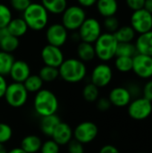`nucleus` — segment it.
I'll use <instances>...</instances> for the list:
<instances>
[{"mask_svg": "<svg viewBox=\"0 0 152 153\" xmlns=\"http://www.w3.org/2000/svg\"><path fill=\"white\" fill-rule=\"evenodd\" d=\"M96 106L99 111L100 112H107L111 108V102L109 101L108 98H99L96 101Z\"/></svg>", "mask_w": 152, "mask_h": 153, "instance_id": "39", "label": "nucleus"}, {"mask_svg": "<svg viewBox=\"0 0 152 153\" xmlns=\"http://www.w3.org/2000/svg\"><path fill=\"white\" fill-rule=\"evenodd\" d=\"M68 30L62 23H53L46 30V39L49 45L61 48L68 39Z\"/></svg>", "mask_w": 152, "mask_h": 153, "instance_id": "12", "label": "nucleus"}, {"mask_svg": "<svg viewBox=\"0 0 152 153\" xmlns=\"http://www.w3.org/2000/svg\"><path fill=\"white\" fill-rule=\"evenodd\" d=\"M22 18L29 29L39 31L47 27L49 13L40 3H30L27 9L22 13Z\"/></svg>", "mask_w": 152, "mask_h": 153, "instance_id": "3", "label": "nucleus"}, {"mask_svg": "<svg viewBox=\"0 0 152 153\" xmlns=\"http://www.w3.org/2000/svg\"><path fill=\"white\" fill-rule=\"evenodd\" d=\"M59 77L68 83H77L82 82L87 74L85 63L78 58L65 59L58 67Z\"/></svg>", "mask_w": 152, "mask_h": 153, "instance_id": "1", "label": "nucleus"}, {"mask_svg": "<svg viewBox=\"0 0 152 153\" xmlns=\"http://www.w3.org/2000/svg\"><path fill=\"white\" fill-rule=\"evenodd\" d=\"M30 74V67L29 64L23 60H15L9 73L13 82L21 83H23Z\"/></svg>", "mask_w": 152, "mask_h": 153, "instance_id": "17", "label": "nucleus"}, {"mask_svg": "<svg viewBox=\"0 0 152 153\" xmlns=\"http://www.w3.org/2000/svg\"><path fill=\"white\" fill-rule=\"evenodd\" d=\"M136 54H138L136 47L132 42H121V43H118L116 56L133 57Z\"/></svg>", "mask_w": 152, "mask_h": 153, "instance_id": "30", "label": "nucleus"}, {"mask_svg": "<svg viewBox=\"0 0 152 153\" xmlns=\"http://www.w3.org/2000/svg\"><path fill=\"white\" fill-rule=\"evenodd\" d=\"M13 19L12 11L9 6L0 3V28L7 27Z\"/></svg>", "mask_w": 152, "mask_h": 153, "instance_id": "33", "label": "nucleus"}, {"mask_svg": "<svg viewBox=\"0 0 152 153\" xmlns=\"http://www.w3.org/2000/svg\"><path fill=\"white\" fill-rule=\"evenodd\" d=\"M44 82L39 76V74H30L23 82V85L28 92L37 93L43 88Z\"/></svg>", "mask_w": 152, "mask_h": 153, "instance_id": "27", "label": "nucleus"}, {"mask_svg": "<svg viewBox=\"0 0 152 153\" xmlns=\"http://www.w3.org/2000/svg\"><path fill=\"white\" fill-rule=\"evenodd\" d=\"M30 0H10V4L13 9L21 13H23L30 4Z\"/></svg>", "mask_w": 152, "mask_h": 153, "instance_id": "37", "label": "nucleus"}, {"mask_svg": "<svg viewBox=\"0 0 152 153\" xmlns=\"http://www.w3.org/2000/svg\"><path fill=\"white\" fill-rule=\"evenodd\" d=\"M115 66L121 73H128L133 70V57L116 56Z\"/></svg>", "mask_w": 152, "mask_h": 153, "instance_id": "32", "label": "nucleus"}, {"mask_svg": "<svg viewBox=\"0 0 152 153\" xmlns=\"http://www.w3.org/2000/svg\"><path fill=\"white\" fill-rule=\"evenodd\" d=\"M137 153H146V152H137Z\"/></svg>", "mask_w": 152, "mask_h": 153, "instance_id": "50", "label": "nucleus"}, {"mask_svg": "<svg viewBox=\"0 0 152 153\" xmlns=\"http://www.w3.org/2000/svg\"><path fill=\"white\" fill-rule=\"evenodd\" d=\"M98 0H77L78 4H80V6H82V8L84 7H91L94 4H96Z\"/></svg>", "mask_w": 152, "mask_h": 153, "instance_id": "45", "label": "nucleus"}, {"mask_svg": "<svg viewBox=\"0 0 152 153\" xmlns=\"http://www.w3.org/2000/svg\"><path fill=\"white\" fill-rule=\"evenodd\" d=\"M41 145L42 141L39 136L35 134H30L22 140L20 147L27 153H37L39 152Z\"/></svg>", "mask_w": 152, "mask_h": 153, "instance_id": "23", "label": "nucleus"}, {"mask_svg": "<svg viewBox=\"0 0 152 153\" xmlns=\"http://www.w3.org/2000/svg\"><path fill=\"white\" fill-rule=\"evenodd\" d=\"M8 153H27L25 151H23L21 147H18V148H13L12 150H10Z\"/></svg>", "mask_w": 152, "mask_h": 153, "instance_id": "48", "label": "nucleus"}, {"mask_svg": "<svg viewBox=\"0 0 152 153\" xmlns=\"http://www.w3.org/2000/svg\"><path fill=\"white\" fill-rule=\"evenodd\" d=\"M33 108L35 112L41 117L56 114L59 102L56 94L47 89H41L34 97Z\"/></svg>", "mask_w": 152, "mask_h": 153, "instance_id": "2", "label": "nucleus"}, {"mask_svg": "<svg viewBox=\"0 0 152 153\" xmlns=\"http://www.w3.org/2000/svg\"><path fill=\"white\" fill-rule=\"evenodd\" d=\"M39 76L41 78V80L44 82H52L59 77L58 68L48 66V65H44L39 70Z\"/></svg>", "mask_w": 152, "mask_h": 153, "instance_id": "29", "label": "nucleus"}, {"mask_svg": "<svg viewBox=\"0 0 152 153\" xmlns=\"http://www.w3.org/2000/svg\"><path fill=\"white\" fill-rule=\"evenodd\" d=\"M0 153H8L7 149L5 148L4 144H3V143H0Z\"/></svg>", "mask_w": 152, "mask_h": 153, "instance_id": "49", "label": "nucleus"}, {"mask_svg": "<svg viewBox=\"0 0 152 153\" xmlns=\"http://www.w3.org/2000/svg\"><path fill=\"white\" fill-rule=\"evenodd\" d=\"M96 5L99 13L104 18L115 16L118 10L117 0H98Z\"/></svg>", "mask_w": 152, "mask_h": 153, "instance_id": "19", "label": "nucleus"}, {"mask_svg": "<svg viewBox=\"0 0 152 153\" xmlns=\"http://www.w3.org/2000/svg\"><path fill=\"white\" fill-rule=\"evenodd\" d=\"M40 56L45 65L56 68H58L65 60V56L61 48L49 44L42 48Z\"/></svg>", "mask_w": 152, "mask_h": 153, "instance_id": "14", "label": "nucleus"}, {"mask_svg": "<svg viewBox=\"0 0 152 153\" xmlns=\"http://www.w3.org/2000/svg\"><path fill=\"white\" fill-rule=\"evenodd\" d=\"M134 45L139 54L152 56V30L140 34Z\"/></svg>", "mask_w": 152, "mask_h": 153, "instance_id": "18", "label": "nucleus"}, {"mask_svg": "<svg viewBox=\"0 0 152 153\" xmlns=\"http://www.w3.org/2000/svg\"><path fill=\"white\" fill-rule=\"evenodd\" d=\"M144 9L147 10L149 13H152V0H145V3H144Z\"/></svg>", "mask_w": 152, "mask_h": 153, "instance_id": "46", "label": "nucleus"}, {"mask_svg": "<svg viewBox=\"0 0 152 153\" xmlns=\"http://www.w3.org/2000/svg\"><path fill=\"white\" fill-rule=\"evenodd\" d=\"M133 73L142 79H150L152 77V56L136 54L133 57Z\"/></svg>", "mask_w": 152, "mask_h": 153, "instance_id": "13", "label": "nucleus"}, {"mask_svg": "<svg viewBox=\"0 0 152 153\" xmlns=\"http://www.w3.org/2000/svg\"><path fill=\"white\" fill-rule=\"evenodd\" d=\"M142 97L152 102V80L148 81L142 90Z\"/></svg>", "mask_w": 152, "mask_h": 153, "instance_id": "41", "label": "nucleus"}, {"mask_svg": "<svg viewBox=\"0 0 152 153\" xmlns=\"http://www.w3.org/2000/svg\"><path fill=\"white\" fill-rule=\"evenodd\" d=\"M67 152L68 153H84L83 144H82L81 143L73 139L67 144Z\"/></svg>", "mask_w": 152, "mask_h": 153, "instance_id": "38", "label": "nucleus"}, {"mask_svg": "<svg viewBox=\"0 0 152 153\" xmlns=\"http://www.w3.org/2000/svg\"><path fill=\"white\" fill-rule=\"evenodd\" d=\"M130 21L132 28L139 34L148 32L152 30V13L144 8L134 11Z\"/></svg>", "mask_w": 152, "mask_h": 153, "instance_id": "10", "label": "nucleus"}, {"mask_svg": "<svg viewBox=\"0 0 152 153\" xmlns=\"http://www.w3.org/2000/svg\"><path fill=\"white\" fill-rule=\"evenodd\" d=\"M6 28L10 35H13L18 39L24 36L29 30V27L22 17L13 18Z\"/></svg>", "mask_w": 152, "mask_h": 153, "instance_id": "20", "label": "nucleus"}, {"mask_svg": "<svg viewBox=\"0 0 152 153\" xmlns=\"http://www.w3.org/2000/svg\"><path fill=\"white\" fill-rule=\"evenodd\" d=\"M118 41L113 33H102L94 43L96 56L102 62L110 61L116 56Z\"/></svg>", "mask_w": 152, "mask_h": 153, "instance_id": "4", "label": "nucleus"}, {"mask_svg": "<svg viewBox=\"0 0 152 153\" xmlns=\"http://www.w3.org/2000/svg\"><path fill=\"white\" fill-rule=\"evenodd\" d=\"M28 95L29 92L25 89L23 83L13 82L8 84L4 98L10 107L19 108L26 104Z\"/></svg>", "mask_w": 152, "mask_h": 153, "instance_id": "6", "label": "nucleus"}, {"mask_svg": "<svg viewBox=\"0 0 152 153\" xmlns=\"http://www.w3.org/2000/svg\"><path fill=\"white\" fill-rule=\"evenodd\" d=\"M99 96V88L93 83L86 84L82 90V97L87 102H96Z\"/></svg>", "mask_w": 152, "mask_h": 153, "instance_id": "31", "label": "nucleus"}, {"mask_svg": "<svg viewBox=\"0 0 152 153\" xmlns=\"http://www.w3.org/2000/svg\"><path fill=\"white\" fill-rule=\"evenodd\" d=\"M40 4L52 14H62L67 7V0H41Z\"/></svg>", "mask_w": 152, "mask_h": 153, "instance_id": "24", "label": "nucleus"}, {"mask_svg": "<svg viewBox=\"0 0 152 153\" xmlns=\"http://www.w3.org/2000/svg\"><path fill=\"white\" fill-rule=\"evenodd\" d=\"M60 122H61V120L56 114L43 117H41L40 124H39L40 130L46 136L51 137L55 128L57 126V125Z\"/></svg>", "mask_w": 152, "mask_h": 153, "instance_id": "22", "label": "nucleus"}, {"mask_svg": "<svg viewBox=\"0 0 152 153\" xmlns=\"http://www.w3.org/2000/svg\"><path fill=\"white\" fill-rule=\"evenodd\" d=\"M87 18L84 8L80 5H70L62 13V24L68 31H76Z\"/></svg>", "mask_w": 152, "mask_h": 153, "instance_id": "5", "label": "nucleus"}, {"mask_svg": "<svg viewBox=\"0 0 152 153\" xmlns=\"http://www.w3.org/2000/svg\"><path fill=\"white\" fill-rule=\"evenodd\" d=\"M7 86H8V83H7L4 76L0 75V99L4 98Z\"/></svg>", "mask_w": 152, "mask_h": 153, "instance_id": "44", "label": "nucleus"}, {"mask_svg": "<svg viewBox=\"0 0 152 153\" xmlns=\"http://www.w3.org/2000/svg\"><path fill=\"white\" fill-rule=\"evenodd\" d=\"M125 88H126V89L128 90V91L130 92L132 98H133V97L139 98V95L142 93V89L140 88V86H139L138 84H136V83H134V82L128 84V86L125 87Z\"/></svg>", "mask_w": 152, "mask_h": 153, "instance_id": "42", "label": "nucleus"}, {"mask_svg": "<svg viewBox=\"0 0 152 153\" xmlns=\"http://www.w3.org/2000/svg\"><path fill=\"white\" fill-rule=\"evenodd\" d=\"M151 113L152 102L143 97L135 98L128 105V115L133 120H145Z\"/></svg>", "mask_w": 152, "mask_h": 153, "instance_id": "8", "label": "nucleus"}, {"mask_svg": "<svg viewBox=\"0 0 152 153\" xmlns=\"http://www.w3.org/2000/svg\"><path fill=\"white\" fill-rule=\"evenodd\" d=\"M15 59L11 53L0 50V75H9L10 70Z\"/></svg>", "mask_w": 152, "mask_h": 153, "instance_id": "26", "label": "nucleus"}, {"mask_svg": "<svg viewBox=\"0 0 152 153\" xmlns=\"http://www.w3.org/2000/svg\"><path fill=\"white\" fill-rule=\"evenodd\" d=\"M40 153H59L60 146L52 139L42 143L41 148L39 150Z\"/></svg>", "mask_w": 152, "mask_h": 153, "instance_id": "36", "label": "nucleus"}, {"mask_svg": "<svg viewBox=\"0 0 152 153\" xmlns=\"http://www.w3.org/2000/svg\"><path fill=\"white\" fill-rule=\"evenodd\" d=\"M78 34L82 41L94 44L99 37L102 34L101 24L93 17L86 18L79 28Z\"/></svg>", "mask_w": 152, "mask_h": 153, "instance_id": "7", "label": "nucleus"}, {"mask_svg": "<svg viewBox=\"0 0 152 153\" xmlns=\"http://www.w3.org/2000/svg\"><path fill=\"white\" fill-rule=\"evenodd\" d=\"M136 32L132 28L131 25H125L119 27L118 30L114 33L115 38L118 41V43L121 42H132L133 39L135 38Z\"/></svg>", "mask_w": 152, "mask_h": 153, "instance_id": "25", "label": "nucleus"}, {"mask_svg": "<svg viewBox=\"0 0 152 153\" xmlns=\"http://www.w3.org/2000/svg\"><path fill=\"white\" fill-rule=\"evenodd\" d=\"M99 134L97 125L91 121H84L76 126L73 130V139L82 144L93 142Z\"/></svg>", "mask_w": 152, "mask_h": 153, "instance_id": "9", "label": "nucleus"}, {"mask_svg": "<svg viewBox=\"0 0 152 153\" xmlns=\"http://www.w3.org/2000/svg\"><path fill=\"white\" fill-rule=\"evenodd\" d=\"M111 105L117 108H124L132 101V96L125 87H116L112 89L108 95Z\"/></svg>", "mask_w": 152, "mask_h": 153, "instance_id": "16", "label": "nucleus"}, {"mask_svg": "<svg viewBox=\"0 0 152 153\" xmlns=\"http://www.w3.org/2000/svg\"><path fill=\"white\" fill-rule=\"evenodd\" d=\"M125 2L127 6L133 12L144 8L145 0H125Z\"/></svg>", "mask_w": 152, "mask_h": 153, "instance_id": "40", "label": "nucleus"}, {"mask_svg": "<svg viewBox=\"0 0 152 153\" xmlns=\"http://www.w3.org/2000/svg\"><path fill=\"white\" fill-rule=\"evenodd\" d=\"M20 42L19 39L8 34L2 39H0V50L7 52V53H13L19 48Z\"/></svg>", "mask_w": 152, "mask_h": 153, "instance_id": "28", "label": "nucleus"}, {"mask_svg": "<svg viewBox=\"0 0 152 153\" xmlns=\"http://www.w3.org/2000/svg\"><path fill=\"white\" fill-rule=\"evenodd\" d=\"M103 25H104V28L106 29L107 32L113 33V34L120 27L119 21H118V19L116 16H110V17L105 18L104 22H103Z\"/></svg>", "mask_w": 152, "mask_h": 153, "instance_id": "35", "label": "nucleus"}, {"mask_svg": "<svg viewBox=\"0 0 152 153\" xmlns=\"http://www.w3.org/2000/svg\"><path fill=\"white\" fill-rule=\"evenodd\" d=\"M13 136V129L6 123H0V143H8Z\"/></svg>", "mask_w": 152, "mask_h": 153, "instance_id": "34", "label": "nucleus"}, {"mask_svg": "<svg viewBox=\"0 0 152 153\" xmlns=\"http://www.w3.org/2000/svg\"><path fill=\"white\" fill-rule=\"evenodd\" d=\"M51 138L59 146H65L73 140V130L72 129L70 125L61 121L55 128Z\"/></svg>", "mask_w": 152, "mask_h": 153, "instance_id": "15", "label": "nucleus"}, {"mask_svg": "<svg viewBox=\"0 0 152 153\" xmlns=\"http://www.w3.org/2000/svg\"><path fill=\"white\" fill-rule=\"evenodd\" d=\"M76 52H77L78 59H80L83 63L90 62L96 57L94 45L90 43L81 41L77 46Z\"/></svg>", "mask_w": 152, "mask_h": 153, "instance_id": "21", "label": "nucleus"}, {"mask_svg": "<svg viewBox=\"0 0 152 153\" xmlns=\"http://www.w3.org/2000/svg\"><path fill=\"white\" fill-rule=\"evenodd\" d=\"M113 78L112 68L106 63L97 65L90 74V82L98 88H104L108 86Z\"/></svg>", "mask_w": 152, "mask_h": 153, "instance_id": "11", "label": "nucleus"}, {"mask_svg": "<svg viewBox=\"0 0 152 153\" xmlns=\"http://www.w3.org/2000/svg\"><path fill=\"white\" fill-rule=\"evenodd\" d=\"M9 34L8 30L6 27L4 28H0V39H2L3 38H4L5 36H7Z\"/></svg>", "mask_w": 152, "mask_h": 153, "instance_id": "47", "label": "nucleus"}, {"mask_svg": "<svg viewBox=\"0 0 152 153\" xmlns=\"http://www.w3.org/2000/svg\"><path fill=\"white\" fill-rule=\"evenodd\" d=\"M99 153H120V152L116 146L112 144H107L99 150Z\"/></svg>", "mask_w": 152, "mask_h": 153, "instance_id": "43", "label": "nucleus"}]
</instances>
